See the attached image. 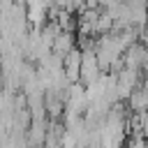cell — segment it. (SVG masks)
<instances>
[{
  "mask_svg": "<svg viewBox=\"0 0 148 148\" xmlns=\"http://www.w3.org/2000/svg\"><path fill=\"white\" fill-rule=\"evenodd\" d=\"M143 5H146V9H148V0H143Z\"/></svg>",
  "mask_w": 148,
  "mask_h": 148,
  "instance_id": "cell-7",
  "label": "cell"
},
{
  "mask_svg": "<svg viewBox=\"0 0 148 148\" xmlns=\"http://www.w3.org/2000/svg\"><path fill=\"white\" fill-rule=\"evenodd\" d=\"M116 74H118V86H116V90H118V99H120V102H127L130 95L139 88V69L123 67V69L116 72Z\"/></svg>",
  "mask_w": 148,
  "mask_h": 148,
  "instance_id": "cell-3",
  "label": "cell"
},
{
  "mask_svg": "<svg viewBox=\"0 0 148 148\" xmlns=\"http://www.w3.org/2000/svg\"><path fill=\"white\" fill-rule=\"evenodd\" d=\"M143 32H148V21H146V30H143Z\"/></svg>",
  "mask_w": 148,
  "mask_h": 148,
  "instance_id": "cell-8",
  "label": "cell"
},
{
  "mask_svg": "<svg viewBox=\"0 0 148 148\" xmlns=\"http://www.w3.org/2000/svg\"><path fill=\"white\" fill-rule=\"evenodd\" d=\"M81 62H83V51L79 46L62 58V67H65V74H67L69 81H79V76H81Z\"/></svg>",
  "mask_w": 148,
  "mask_h": 148,
  "instance_id": "cell-4",
  "label": "cell"
},
{
  "mask_svg": "<svg viewBox=\"0 0 148 148\" xmlns=\"http://www.w3.org/2000/svg\"><path fill=\"white\" fill-rule=\"evenodd\" d=\"M81 51H83V62H81V76H79V81L88 88V86H92V83L104 74V69H102V65H99V58H97V53H95V46L81 49Z\"/></svg>",
  "mask_w": 148,
  "mask_h": 148,
  "instance_id": "cell-1",
  "label": "cell"
},
{
  "mask_svg": "<svg viewBox=\"0 0 148 148\" xmlns=\"http://www.w3.org/2000/svg\"><path fill=\"white\" fill-rule=\"evenodd\" d=\"M14 2H18V5H25V2H28V0H14Z\"/></svg>",
  "mask_w": 148,
  "mask_h": 148,
  "instance_id": "cell-6",
  "label": "cell"
},
{
  "mask_svg": "<svg viewBox=\"0 0 148 148\" xmlns=\"http://www.w3.org/2000/svg\"><path fill=\"white\" fill-rule=\"evenodd\" d=\"M123 62H125V67H130V69L148 72V46H146L143 42H134V44L125 51Z\"/></svg>",
  "mask_w": 148,
  "mask_h": 148,
  "instance_id": "cell-2",
  "label": "cell"
},
{
  "mask_svg": "<svg viewBox=\"0 0 148 148\" xmlns=\"http://www.w3.org/2000/svg\"><path fill=\"white\" fill-rule=\"evenodd\" d=\"M74 49H76L74 32H72V30H60L58 37L53 39V53L60 56V58H65V56H67L69 51H74Z\"/></svg>",
  "mask_w": 148,
  "mask_h": 148,
  "instance_id": "cell-5",
  "label": "cell"
}]
</instances>
